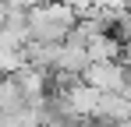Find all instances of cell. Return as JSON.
Instances as JSON below:
<instances>
[{
    "instance_id": "1",
    "label": "cell",
    "mask_w": 131,
    "mask_h": 127,
    "mask_svg": "<svg viewBox=\"0 0 131 127\" xmlns=\"http://www.w3.org/2000/svg\"><path fill=\"white\" fill-rule=\"evenodd\" d=\"M78 21V11H71L60 0H43L36 7H28V42H50V46H60L71 35Z\"/></svg>"
},
{
    "instance_id": "2",
    "label": "cell",
    "mask_w": 131,
    "mask_h": 127,
    "mask_svg": "<svg viewBox=\"0 0 131 127\" xmlns=\"http://www.w3.org/2000/svg\"><path fill=\"white\" fill-rule=\"evenodd\" d=\"M82 81L89 88H96V92H103V95H124L128 92V71H124V64L121 60H110V64H89L85 74H82Z\"/></svg>"
}]
</instances>
